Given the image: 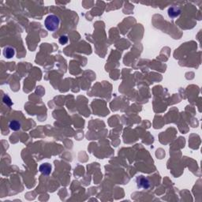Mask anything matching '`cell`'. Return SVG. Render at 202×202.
Segmentation results:
<instances>
[{
	"label": "cell",
	"mask_w": 202,
	"mask_h": 202,
	"mask_svg": "<svg viewBox=\"0 0 202 202\" xmlns=\"http://www.w3.org/2000/svg\"><path fill=\"white\" fill-rule=\"evenodd\" d=\"M44 25H45V27L47 30L51 31V32L56 31L59 27V25H60L59 18L56 15H54V14L49 15L45 19Z\"/></svg>",
	"instance_id": "6da1fadb"
},
{
	"label": "cell",
	"mask_w": 202,
	"mask_h": 202,
	"mask_svg": "<svg viewBox=\"0 0 202 202\" xmlns=\"http://www.w3.org/2000/svg\"><path fill=\"white\" fill-rule=\"evenodd\" d=\"M137 186L138 187H141L144 189H148L150 186V182L148 180V179L144 178V176H140L137 179Z\"/></svg>",
	"instance_id": "7a4b0ae2"
},
{
	"label": "cell",
	"mask_w": 202,
	"mask_h": 202,
	"mask_svg": "<svg viewBox=\"0 0 202 202\" xmlns=\"http://www.w3.org/2000/svg\"><path fill=\"white\" fill-rule=\"evenodd\" d=\"M40 171L44 175H49L51 172V166L49 163H43L40 165Z\"/></svg>",
	"instance_id": "3957f363"
},
{
	"label": "cell",
	"mask_w": 202,
	"mask_h": 202,
	"mask_svg": "<svg viewBox=\"0 0 202 202\" xmlns=\"http://www.w3.org/2000/svg\"><path fill=\"white\" fill-rule=\"evenodd\" d=\"M180 13H181V9L177 7H172L168 9V15H169V17L172 18L179 17Z\"/></svg>",
	"instance_id": "277c9868"
},
{
	"label": "cell",
	"mask_w": 202,
	"mask_h": 202,
	"mask_svg": "<svg viewBox=\"0 0 202 202\" xmlns=\"http://www.w3.org/2000/svg\"><path fill=\"white\" fill-rule=\"evenodd\" d=\"M14 54H15L14 49L13 47H6L4 49V51H3V55L7 58H12L14 55Z\"/></svg>",
	"instance_id": "5b68a950"
},
{
	"label": "cell",
	"mask_w": 202,
	"mask_h": 202,
	"mask_svg": "<svg viewBox=\"0 0 202 202\" xmlns=\"http://www.w3.org/2000/svg\"><path fill=\"white\" fill-rule=\"evenodd\" d=\"M9 128L11 129L12 130L14 131H17L21 129V123H19L18 121H16V120H13L9 123Z\"/></svg>",
	"instance_id": "8992f818"
},
{
	"label": "cell",
	"mask_w": 202,
	"mask_h": 202,
	"mask_svg": "<svg viewBox=\"0 0 202 202\" xmlns=\"http://www.w3.org/2000/svg\"><path fill=\"white\" fill-rule=\"evenodd\" d=\"M68 42V37L66 36H62L59 38V43L61 44H66Z\"/></svg>",
	"instance_id": "52a82bcc"
},
{
	"label": "cell",
	"mask_w": 202,
	"mask_h": 202,
	"mask_svg": "<svg viewBox=\"0 0 202 202\" xmlns=\"http://www.w3.org/2000/svg\"><path fill=\"white\" fill-rule=\"evenodd\" d=\"M3 102L5 103V104H7V105H12V102H11V100L9 99V96H5L4 97H3Z\"/></svg>",
	"instance_id": "ba28073f"
}]
</instances>
